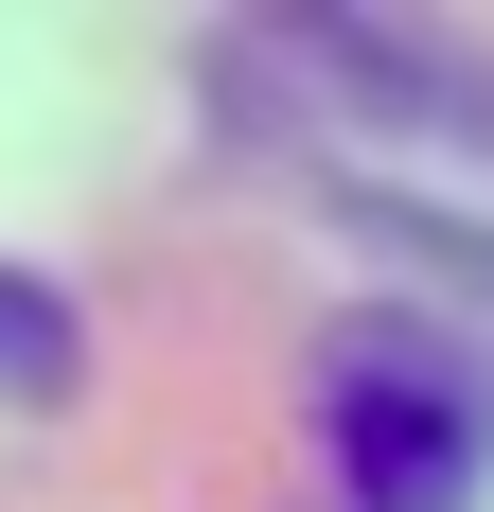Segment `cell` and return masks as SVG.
<instances>
[{"label": "cell", "mask_w": 494, "mask_h": 512, "mask_svg": "<svg viewBox=\"0 0 494 512\" xmlns=\"http://www.w3.org/2000/svg\"><path fill=\"white\" fill-rule=\"evenodd\" d=\"M71 354H89V336H71V301L0 265V407H53V389H71Z\"/></svg>", "instance_id": "cell-1"}]
</instances>
